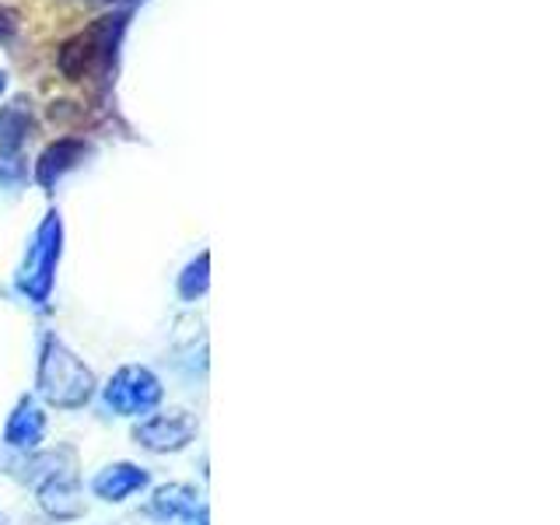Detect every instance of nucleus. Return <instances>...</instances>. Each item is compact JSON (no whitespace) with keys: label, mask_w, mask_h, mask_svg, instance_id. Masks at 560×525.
Returning <instances> with one entry per match:
<instances>
[{"label":"nucleus","mask_w":560,"mask_h":525,"mask_svg":"<svg viewBox=\"0 0 560 525\" xmlns=\"http://www.w3.org/2000/svg\"><path fill=\"white\" fill-rule=\"evenodd\" d=\"M35 385L46 402L60 410H78L88 399L95 396V375L74 350H70L63 340L46 337L43 354H39V375H35Z\"/></svg>","instance_id":"obj_1"},{"label":"nucleus","mask_w":560,"mask_h":525,"mask_svg":"<svg viewBox=\"0 0 560 525\" xmlns=\"http://www.w3.org/2000/svg\"><path fill=\"white\" fill-rule=\"evenodd\" d=\"M127 28V14L102 18L88 32H78L74 39H67L57 52V63L67 81H84L92 70H109L116 60L119 35Z\"/></svg>","instance_id":"obj_2"},{"label":"nucleus","mask_w":560,"mask_h":525,"mask_svg":"<svg viewBox=\"0 0 560 525\" xmlns=\"http://www.w3.org/2000/svg\"><path fill=\"white\" fill-rule=\"evenodd\" d=\"M60 249H63V224H60L57 210H49L46 221L39 224V232H35V242H32L28 259L22 267V291L32 298V302H49Z\"/></svg>","instance_id":"obj_3"},{"label":"nucleus","mask_w":560,"mask_h":525,"mask_svg":"<svg viewBox=\"0 0 560 525\" xmlns=\"http://www.w3.org/2000/svg\"><path fill=\"white\" fill-rule=\"evenodd\" d=\"M162 402V382L151 372V368L127 364L113 375V382L105 385V407L122 413V417H137L148 413Z\"/></svg>","instance_id":"obj_4"},{"label":"nucleus","mask_w":560,"mask_h":525,"mask_svg":"<svg viewBox=\"0 0 560 525\" xmlns=\"http://www.w3.org/2000/svg\"><path fill=\"white\" fill-rule=\"evenodd\" d=\"M197 431L200 424L189 410H168V413H154L148 420H140L133 428V438H137V445H144L148 452H179L197 438Z\"/></svg>","instance_id":"obj_5"},{"label":"nucleus","mask_w":560,"mask_h":525,"mask_svg":"<svg viewBox=\"0 0 560 525\" xmlns=\"http://www.w3.org/2000/svg\"><path fill=\"white\" fill-rule=\"evenodd\" d=\"M84 154H88V144L78 137H63L57 140V144H49L39 158V165H35V179H39V186H57L63 175L70 168H78L84 162Z\"/></svg>","instance_id":"obj_6"},{"label":"nucleus","mask_w":560,"mask_h":525,"mask_svg":"<svg viewBox=\"0 0 560 525\" xmlns=\"http://www.w3.org/2000/svg\"><path fill=\"white\" fill-rule=\"evenodd\" d=\"M144 487H148V472L133 463L105 466L92 483V490L102 501H127L130 494H137V490H144Z\"/></svg>","instance_id":"obj_7"},{"label":"nucleus","mask_w":560,"mask_h":525,"mask_svg":"<svg viewBox=\"0 0 560 525\" xmlns=\"http://www.w3.org/2000/svg\"><path fill=\"white\" fill-rule=\"evenodd\" d=\"M46 434V413L35 407V399H22L14 407L11 420H8V431H4V442L11 448H22V452H32L35 445L43 442Z\"/></svg>","instance_id":"obj_8"},{"label":"nucleus","mask_w":560,"mask_h":525,"mask_svg":"<svg viewBox=\"0 0 560 525\" xmlns=\"http://www.w3.org/2000/svg\"><path fill=\"white\" fill-rule=\"evenodd\" d=\"M39 504L52 518H74L81 515V501H78V483L74 477H60V472H49L46 483L39 487Z\"/></svg>","instance_id":"obj_9"},{"label":"nucleus","mask_w":560,"mask_h":525,"mask_svg":"<svg viewBox=\"0 0 560 525\" xmlns=\"http://www.w3.org/2000/svg\"><path fill=\"white\" fill-rule=\"evenodd\" d=\"M192 508H197V490L189 483H168L154 490V498L148 501V515L158 522H168V518L189 515Z\"/></svg>","instance_id":"obj_10"},{"label":"nucleus","mask_w":560,"mask_h":525,"mask_svg":"<svg viewBox=\"0 0 560 525\" xmlns=\"http://www.w3.org/2000/svg\"><path fill=\"white\" fill-rule=\"evenodd\" d=\"M28 133H32V113L25 109V102H11L0 113V151H18Z\"/></svg>","instance_id":"obj_11"},{"label":"nucleus","mask_w":560,"mask_h":525,"mask_svg":"<svg viewBox=\"0 0 560 525\" xmlns=\"http://www.w3.org/2000/svg\"><path fill=\"white\" fill-rule=\"evenodd\" d=\"M207 270H210V256L200 253V259H192L189 267L183 270V277H179V294L189 298V302H192V298H200L207 291V284H210Z\"/></svg>","instance_id":"obj_12"},{"label":"nucleus","mask_w":560,"mask_h":525,"mask_svg":"<svg viewBox=\"0 0 560 525\" xmlns=\"http://www.w3.org/2000/svg\"><path fill=\"white\" fill-rule=\"evenodd\" d=\"M186 518H189V525H207V522H210L207 504H197V508H192V512H189Z\"/></svg>","instance_id":"obj_13"},{"label":"nucleus","mask_w":560,"mask_h":525,"mask_svg":"<svg viewBox=\"0 0 560 525\" xmlns=\"http://www.w3.org/2000/svg\"><path fill=\"white\" fill-rule=\"evenodd\" d=\"M4 88H8V74H4V70H0V92H4Z\"/></svg>","instance_id":"obj_14"},{"label":"nucleus","mask_w":560,"mask_h":525,"mask_svg":"<svg viewBox=\"0 0 560 525\" xmlns=\"http://www.w3.org/2000/svg\"><path fill=\"white\" fill-rule=\"evenodd\" d=\"M92 4H116V0H92Z\"/></svg>","instance_id":"obj_15"}]
</instances>
